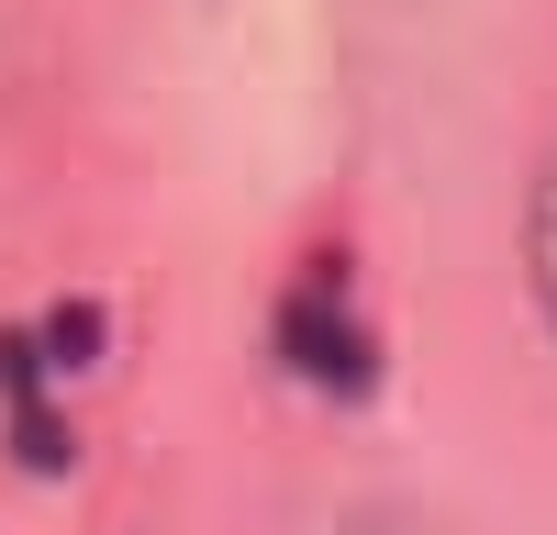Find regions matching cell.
Wrapping results in <instances>:
<instances>
[{
  "label": "cell",
  "instance_id": "cell-1",
  "mask_svg": "<svg viewBox=\"0 0 557 535\" xmlns=\"http://www.w3.org/2000/svg\"><path fill=\"white\" fill-rule=\"evenodd\" d=\"M278 357H290L312 390H346V401L380 380V346H368V324H357V301H346V268H335V257L290 279V301H278Z\"/></svg>",
  "mask_w": 557,
  "mask_h": 535
},
{
  "label": "cell",
  "instance_id": "cell-2",
  "mask_svg": "<svg viewBox=\"0 0 557 535\" xmlns=\"http://www.w3.org/2000/svg\"><path fill=\"white\" fill-rule=\"evenodd\" d=\"M524 257H535V301H546V324H557V157L535 178V212H524Z\"/></svg>",
  "mask_w": 557,
  "mask_h": 535
},
{
  "label": "cell",
  "instance_id": "cell-3",
  "mask_svg": "<svg viewBox=\"0 0 557 535\" xmlns=\"http://www.w3.org/2000/svg\"><path fill=\"white\" fill-rule=\"evenodd\" d=\"M34 346H45V369H89V346H101V312H89V301H57Z\"/></svg>",
  "mask_w": 557,
  "mask_h": 535
},
{
  "label": "cell",
  "instance_id": "cell-4",
  "mask_svg": "<svg viewBox=\"0 0 557 535\" xmlns=\"http://www.w3.org/2000/svg\"><path fill=\"white\" fill-rule=\"evenodd\" d=\"M346 535H435V524H424V513H357Z\"/></svg>",
  "mask_w": 557,
  "mask_h": 535
}]
</instances>
